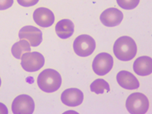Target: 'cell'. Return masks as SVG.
Returning a JSON list of instances; mask_svg holds the SVG:
<instances>
[{
	"label": "cell",
	"mask_w": 152,
	"mask_h": 114,
	"mask_svg": "<svg viewBox=\"0 0 152 114\" xmlns=\"http://www.w3.org/2000/svg\"><path fill=\"white\" fill-rule=\"evenodd\" d=\"M37 83L39 89L46 93L57 91L61 85L60 74L53 69H45L39 75Z\"/></svg>",
	"instance_id": "obj_2"
},
{
	"label": "cell",
	"mask_w": 152,
	"mask_h": 114,
	"mask_svg": "<svg viewBox=\"0 0 152 114\" xmlns=\"http://www.w3.org/2000/svg\"><path fill=\"white\" fill-rule=\"evenodd\" d=\"M135 73L140 76H147L152 72V59L149 56H140L133 64Z\"/></svg>",
	"instance_id": "obj_13"
},
{
	"label": "cell",
	"mask_w": 152,
	"mask_h": 114,
	"mask_svg": "<svg viewBox=\"0 0 152 114\" xmlns=\"http://www.w3.org/2000/svg\"><path fill=\"white\" fill-rule=\"evenodd\" d=\"M117 82L119 86L126 90H136L140 87V82L136 76L127 71H121L117 75Z\"/></svg>",
	"instance_id": "obj_12"
},
{
	"label": "cell",
	"mask_w": 152,
	"mask_h": 114,
	"mask_svg": "<svg viewBox=\"0 0 152 114\" xmlns=\"http://www.w3.org/2000/svg\"><path fill=\"white\" fill-rule=\"evenodd\" d=\"M18 35L19 38L28 41L30 45L32 47H37L39 45L43 40L41 30L32 25H26L21 28Z\"/></svg>",
	"instance_id": "obj_8"
},
{
	"label": "cell",
	"mask_w": 152,
	"mask_h": 114,
	"mask_svg": "<svg viewBox=\"0 0 152 114\" xmlns=\"http://www.w3.org/2000/svg\"><path fill=\"white\" fill-rule=\"evenodd\" d=\"M95 41L91 36L80 35L73 42V49L77 56L86 57L91 55L95 49Z\"/></svg>",
	"instance_id": "obj_4"
},
{
	"label": "cell",
	"mask_w": 152,
	"mask_h": 114,
	"mask_svg": "<svg viewBox=\"0 0 152 114\" xmlns=\"http://www.w3.org/2000/svg\"><path fill=\"white\" fill-rule=\"evenodd\" d=\"M21 67L28 72L39 71L44 65L45 59L43 56L37 52H28L24 53L21 56Z\"/></svg>",
	"instance_id": "obj_5"
},
{
	"label": "cell",
	"mask_w": 152,
	"mask_h": 114,
	"mask_svg": "<svg viewBox=\"0 0 152 114\" xmlns=\"http://www.w3.org/2000/svg\"><path fill=\"white\" fill-rule=\"evenodd\" d=\"M61 100L64 105L69 107H75L83 102L84 94L79 89L70 88L62 92L61 95Z\"/></svg>",
	"instance_id": "obj_10"
},
{
	"label": "cell",
	"mask_w": 152,
	"mask_h": 114,
	"mask_svg": "<svg viewBox=\"0 0 152 114\" xmlns=\"http://www.w3.org/2000/svg\"><path fill=\"white\" fill-rule=\"evenodd\" d=\"M0 114H8V110L7 106L0 102Z\"/></svg>",
	"instance_id": "obj_20"
},
{
	"label": "cell",
	"mask_w": 152,
	"mask_h": 114,
	"mask_svg": "<svg viewBox=\"0 0 152 114\" xmlns=\"http://www.w3.org/2000/svg\"><path fill=\"white\" fill-rule=\"evenodd\" d=\"M126 109L132 114H144L149 109V101L142 93H133L126 100Z\"/></svg>",
	"instance_id": "obj_3"
},
{
	"label": "cell",
	"mask_w": 152,
	"mask_h": 114,
	"mask_svg": "<svg viewBox=\"0 0 152 114\" xmlns=\"http://www.w3.org/2000/svg\"><path fill=\"white\" fill-rule=\"evenodd\" d=\"M34 110V101L26 94L18 96L12 103V112L14 114H32Z\"/></svg>",
	"instance_id": "obj_7"
},
{
	"label": "cell",
	"mask_w": 152,
	"mask_h": 114,
	"mask_svg": "<svg viewBox=\"0 0 152 114\" xmlns=\"http://www.w3.org/2000/svg\"><path fill=\"white\" fill-rule=\"evenodd\" d=\"M39 2V0H18V2L21 7H29L34 6Z\"/></svg>",
	"instance_id": "obj_18"
},
{
	"label": "cell",
	"mask_w": 152,
	"mask_h": 114,
	"mask_svg": "<svg viewBox=\"0 0 152 114\" xmlns=\"http://www.w3.org/2000/svg\"><path fill=\"white\" fill-rule=\"evenodd\" d=\"M55 31L60 38L67 39L73 34L74 25L72 21L69 19H62L56 24Z\"/></svg>",
	"instance_id": "obj_14"
},
{
	"label": "cell",
	"mask_w": 152,
	"mask_h": 114,
	"mask_svg": "<svg viewBox=\"0 0 152 114\" xmlns=\"http://www.w3.org/2000/svg\"><path fill=\"white\" fill-rule=\"evenodd\" d=\"M114 65V59L111 55L107 53L98 54L92 63V69L96 75L100 76L109 73Z\"/></svg>",
	"instance_id": "obj_6"
},
{
	"label": "cell",
	"mask_w": 152,
	"mask_h": 114,
	"mask_svg": "<svg viewBox=\"0 0 152 114\" xmlns=\"http://www.w3.org/2000/svg\"><path fill=\"white\" fill-rule=\"evenodd\" d=\"M119 7L125 10H132L140 3V0H117Z\"/></svg>",
	"instance_id": "obj_17"
},
{
	"label": "cell",
	"mask_w": 152,
	"mask_h": 114,
	"mask_svg": "<svg viewBox=\"0 0 152 114\" xmlns=\"http://www.w3.org/2000/svg\"><path fill=\"white\" fill-rule=\"evenodd\" d=\"M122 12L117 8H108L100 15L101 22L107 27H114L122 21Z\"/></svg>",
	"instance_id": "obj_9"
},
{
	"label": "cell",
	"mask_w": 152,
	"mask_h": 114,
	"mask_svg": "<svg viewBox=\"0 0 152 114\" xmlns=\"http://www.w3.org/2000/svg\"><path fill=\"white\" fill-rule=\"evenodd\" d=\"M90 90L91 92H94L96 94H103L105 90L107 92L110 91V85L102 78L95 79L90 86Z\"/></svg>",
	"instance_id": "obj_16"
},
{
	"label": "cell",
	"mask_w": 152,
	"mask_h": 114,
	"mask_svg": "<svg viewBox=\"0 0 152 114\" xmlns=\"http://www.w3.org/2000/svg\"><path fill=\"white\" fill-rule=\"evenodd\" d=\"M33 19L38 25L48 28L51 26L55 22V15L50 10L45 7H39L33 13Z\"/></svg>",
	"instance_id": "obj_11"
},
{
	"label": "cell",
	"mask_w": 152,
	"mask_h": 114,
	"mask_svg": "<svg viewBox=\"0 0 152 114\" xmlns=\"http://www.w3.org/2000/svg\"><path fill=\"white\" fill-rule=\"evenodd\" d=\"M14 0H0V10H7L12 7Z\"/></svg>",
	"instance_id": "obj_19"
},
{
	"label": "cell",
	"mask_w": 152,
	"mask_h": 114,
	"mask_svg": "<svg viewBox=\"0 0 152 114\" xmlns=\"http://www.w3.org/2000/svg\"><path fill=\"white\" fill-rule=\"evenodd\" d=\"M31 51V45L29 42L25 39H21L12 46L11 53L16 59H20L22 55L25 53H28Z\"/></svg>",
	"instance_id": "obj_15"
},
{
	"label": "cell",
	"mask_w": 152,
	"mask_h": 114,
	"mask_svg": "<svg viewBox=\"0 0 152 114\" xmlns=\"http://www.w3.org/2000/svg\"><path fill=\"white\" fill-rule=\"evenodd\" d=\"M114 53L121 61H129L136 56L137 46L132 38L127 36L121 37L114 42Z\"/></svg>",
	"instance_id": "obj_1"
},
{
	"label": "cell",
	"mask_w": 152,
	"mask_h": 114,
	"mask_svg": "<svg viewBox=\"0 0 152 114\" xmlns=\"http://www.w3.org/2000/svg\"><path fill=\"white\" fill-rule=\"evenodd\" d=\"M1 83H2V81H1V78H0V87H1Z\"/></svg>",
	"instance_id": "obj_21"
}]
</instances>
